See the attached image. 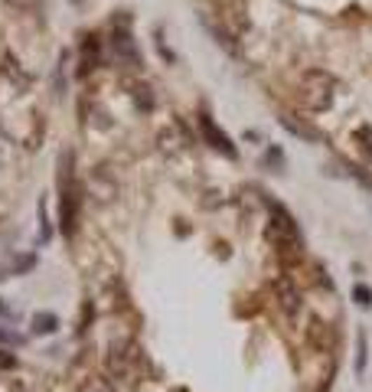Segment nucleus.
I'll return each instance as SVG.
<instances>
[{
	"label": "nucleus",
	"mask_w": 372,
	"mask_h": 392,
	"mask_svg": "<svg viewBox=\"0 0 372 392\" xmlns=\"http://www.w3.org/2000/svg\"><path fill=\"white\" fill-rule=\"evenodd\" d=\"M141 370V346L131 337H115L105 353V373L118 383H131Z\"/></svg>",
	"instance_id": "f257e3e1"
},
{
	"label": "nucleus",
	"mask_w": 372,
	"mask_h": 392,
	"mask_svg": "<svg viewBox=\"0 0 372 392\" xmlns=\"http://www.w3.org/2000/svg\"><path fill=\"white\" fill-rule=\"evenodd\" d=\"M301 105L307 111H326L333 105V95H336V79L326 72V69H307L301 76Z\"/></svg>",
	"instance_id": "f03ea898"
},
{
	"label": "nucleus",
	"mask_w": 372,
	"mask_h": 392,
	"mask_svg": "<svg viewBox=\"0 0 372 392\" xmlns=\"http://www.w3.org/2000/svg\"><path fill=\"white\" fill-rule=\"evenodd\" d=\"M268 242H271L281 255H297L301 245H304L297 222L291 219V212H287L284 206H277V203H271V216H268Z\"/></svg>",
	"instance_id": "7ed1b4c3"
},
{
	"label": "nucleus",
	"mask_w": 372,
	"mask_h": 392,
	"mask_svg": "<svg viewBox=\"0 0 372 392\" xmlns=\"http://www.w3.org/2000/svg\"><path fill=\"white\" fill-rule=\"evenodd\" d=\"M271 291H275V301L287 320H297L304 314V295H301V288H297V281L291 275H277L271 281Z\"/></svg>",
	"instance_id": "20e7f679"
},
{
	"label": "nucleus",
	"mask_w": 372,
	"mask_h": 392,
	"mask_svg": "<svg viewBox=\"0 0 372 392\" xmlns=\"http://www.w3.org/2000/svg\"><path fill=\"white\" fill-rule=\"evenodd\" d=\"M200 131H202V137L216 147V151H222V154H229V157H235V147H232V141L226 137V134L216 128V121H212L209 115H200Z\"/></svg>",
	"instance_id": "39448f33"
},
{
	"label": "nucleus",
	"mask_w": 372,
	"mask_h": 392,
	"mask_svg": "<svg viewBox=\"0 0 372 392\" xmlns=\"http://www.w3.org/2000/svg\"><path fill=\"white\" fill-rule=\"evenodd\" d=\"M76 392H118L115 389V379L108 373H88L82 383H78Z\"/></svg>",
	"instance_id": "423d86ee"
},
{
	"label": "nucleus",
	"mask_w": 372,
	"mask_h": 392,
	"mask_svg": "<svg viewBox=\"0 0 372 392\" xmlns=\"http://www.w3.org/2000/svg\"><path fill=\"white\" fill-rule=\"evenodd\" d=\"M353 141L359 144V151H363V157H366V161H372V128H369V125H363V128H356V134H353Z\"/></svg>",
	"instance_id": "0eeeda50"
},
{
	"label": "nucleus",
	"mask_w": 372,
	"mask_h": 392,
	"mask_svg": "<svg viewBox=\"0 0 372 392\" xmlns=\"http://www.w3.org/2000/svg\"><path fill=\"white\" fill-rule=\"evenodd\" d=\"M281 125H284L287 131H294L297 137H307V141H314V137H317V131H314V128L297 125V121H294V115H287V111H284V115H281Z\"/></svg>",
	"instance_id": "6e6552de"
},
{
	"label": "nucleus",
	"mask_w": 372,
	"mask_h": 392,
	"mask_svg": "<svg viewBox=\"0 0 372 392\" xmlns=\"http://www.w3.org/2000/svg\"><path fill=\"white\" fill-rule=\"evenodd\" d=\"M56 317L53 314H39L36 320H33V330H36V334H53V330H56Z\"/></svg>",
	"instance_id": "1a4fd4ad"
},
{
	"label": "nucleus",
	"mask_w": 372,
	"mask_h": 392,
	"mask_svg": "<svg viewBox=\"0 0 372 392\" xmlns=\"http://www.w3.org/2000/svg\"><path fill=\"white\" fill-rule=\"evenodd\" d=\"M353 297H356V301H359L363 307H369V304H372V291H369L366 285H356V288H353Z\"/></svg>",
	"instance_id": "9d476101"
},
{
	"label": "nucleus",
	"mask_w": 372,
	"mask_h": 392,
	"mask_svg": "<svg viewBox=\"0 0 372 392\" xmlns=\"http://www.w3.org/2000/svg\"><path fill=\"white\" fill-rule=\"evenodd\" d=\"M356 370H359V373L366 370V334L359 337V363H356Z\"/></svg>",
	"instance_id": "9b49d317"
},
{
	"label": "nucleus",
	"mask_w": 372,
	"mask_h": 392,
	"mask_svg": "<svg viewBox=\"0 0 372 392\" xmlns=\"http://www.w3.org/2000/svg\"><path fill=\"white\" fill-rule=\"evenodd\" d=\"M7 4H10V7H17V10H27L33 0H7Z\"/></svg>",
	"instance_id": "f8f14e48"
},
{
	"label": "nucleus",
	"mask_w": 372,
	"mask_h": 392,
	"mask_svg": "<svg viewBox=\"0 0 372 392\" xmlns=\"http://www.w3.org/2000/svg\"><path fill=\"white\" fill-rule=\"evenodd\" d=\"M10 340H17V337H13V334H4V330H0V344H10Z\"/></svg>",
	"instance_id": "ddd939ff"
}]
</instances>
